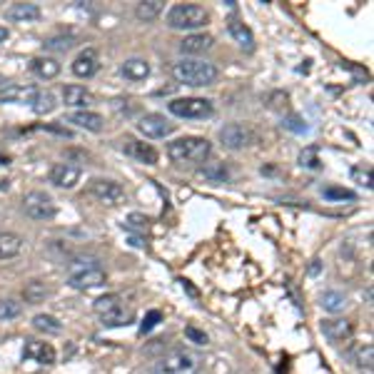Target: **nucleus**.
Wrapping results in <instances>:
<instances>
[{
	"label": "nucleus",
	"mask_w": 374,
	"mask_h": 374,
	"mask_svg": "<svg viewBox=\"0 0 374 374\" xmlns=\"http://www.w3.org/2000/svg\"><path fill=\"white\" fill-rule=\"evenodd\" d=\"M105 282L107 274L95 257H75L68 262V284L73 289H92Z\"/></svg>",
	"instance_id": "obj_1"
},
{
	"label": "nucleus",
	"mask_w": 374,
	"mask_h": 374,
	"mask_svg": "<svg viewBox=\"0 0 374 374\" xmlns=\"http://www.w3.org/2000/svg\"><path fill=\"white\" fill-rule=\"evenodd\" d=\"M172 78L182 85H193V87H205L213 85L220 78L218 65L208 60H180L172 65Z\"/></svg>",
	"instance_id": "obj_2"
},
{
	"label": "nucleus",
	"mask_w": 374,
	"mask_h": 374,
	"mask_svg": "<svg viewBox=\"0 0 374 374\" xmlns=\"http://www.w3.org/2000/svg\"><path fill=\"white\" fill-rule=\"evenodd\" d=\"M213 152V145L205 137H180L167 145V157L177 165L182 162H205Z\"/></svg>",
	"instance_id": "obj_3"
},
{
	"label": "nucleus",
	"mask_w": 374,
	"mask_h": 374,
	"mask_svg": "<svg viewBox=\"0 0 374 374\" xmlns=\"http://www.w3.org/2000/svg\"><path fill=\"white\" fill-rule=\"evenodd\" d=\"M210 23V13L203 6H193V3H180L172 6L167 13V26L172 31H198Z\"/></svg>",
	"instance_id": "obj_4"
},
{
	"label": "nucleus",
	"mask_w": 374,
	"mask_h": 374,
	"mask_svg": "<svg viewBox=\"0 0 374 374\" xmlns=\"http://www.w3.org/2000/svg\"><path fill=\"white\" fill-rule=\"evenodd\" d=\"M152 374H200V359L193 352L177 349L157 359Z\"/></svg>",
	"instance_id": "obj_5"
},
{
	"label": "nucleus",
	"mask_w": 374,
	"mask_h": 374,
	"mask_svg": "<svg viewBox=\"0 0 374 374\" xmlns=\"http://www.w3.org/2000/svg\"><path fill=\"white\" fill-rule=\"evenodd\" d=\"M95 312L105 327H122V324H127V319L132 317L125 309V304H122L120 294H102V297H97Z\"/></svg>",
	"instance_id": "obj_6"
},
{
	"label": "nucleus",
	"mask_w": 374,
	"mask_h": 374,
	"mask_svg": "<svg viewBox=\"0 0 374 374\" xmlns=\"http://www.w3.org/2000/svg\"><path fill=\"white\" fill-rule=\"evenodd\" d=\"M167 110L175 117H185V120H203V117L213 115V100L205 97H177V100L167 102Z\"/></svg>",
	"instance_id": "obj_7"
},
{
	"label": "nucleus",
	"mask_w": 374,
	"mask_h": 374,
	"mask_svg": "<svg viewBox=\"0 0 374 374\" xmlns=\"http://www.w3.org/2000/svg\"><path fill=\"white\" fill-rule=\"evenodd\" d=\"M23 210L31 220H53L55 218V203L48 193L33 190L23 198Z\"/></svg>",
	"instance_id": "obj_8"
},
{
	"label": "nucleus",
	"mask_w": 374,
	"mask_h": 374,
	"mask_svg": "<svg viewBox=\"0 0 374 374\" xmlns=\"http://www.w3.org/2000/svg\"><path fill=\"white\" fill-rule=\"evenodd\" d=\"M87 193L95 200H100L102 205H117L122 200V195H125V190H122L120 182L95 177V180H90V185H87Z\"/></svg>",
	"instance_id": "obj_9"
},
{
	"label": "nucleus",
	"mask_w": 374,
	"mask_h": 374,
	"mask_svg": "<svg viewBox=\"0 0 374 374\" xmlns=\"http://www.w3.org/2000/svg\"><path fill=\"white\" fill-rule=\"evenodd\" d=\"M252 140L255 135L247 125L230 122V125L220 127V142H223V147H228V150H242V147H247Z\"/></svg>",
	"instance_id": "obj_10"
},
{
	"label": "nucleus",
	"mask_w": 374,
	"mask_h": 374,
	"mask_svg": "<svg viewBox=\"0 0 374 374\" xmlns=\"http://www.w3.org/2000/svg\"><path fill=\"white\" fill-rule=\"evenodd\" d=\"M137 130L145 137H152V140H160V137H167L175 132V122L165 120V115L160 112H150V115H142L140 122H137Z\"/></svg>",
	"instance_id": "obj_11"
},
{
	"label": "nucleus",
	"mask_w": 374,
	"mask_h": 374,
	"mask_svg": "<svg viewBox=\"0 0 374 374\" xmlns=\"http://www.w3.org/2000/svg\"><path fill=\"white\" fill-rule=\"evenodd\" d=\"M23 359H28V362H38V364H43V367H50V364H55L58 352L50 342L28 339L26 347H23Z\"/></svg>",
	"instance_id": "obj_12"
},
{
	"label": "nucleus",
	"mask_w": 374,
	"mask_h": 374,
	"mask_svg": "<svg viewBox=\"0 0 374 374\" xmlns=\"http://www.w3.org/2000/svg\"><path fill=\"white\" fill-rule=\"evenodd\" d=\"M36 85H21V82H11V85L0 87V102H16V105H33L38 97Z\"/></svg>",
	"instance_id": "obj_13"
},
{
	"label": "nucleus",
	"mask_w": 374,
	"mask_h": 374,
	"mask_svg": "<svg viewBox=\"0 0 374 374\" xmlns=\"http://www.w3.org/2000/svg\"><path fill=\"white\" fill-rule=\"evenodd\" d=\"M322 334L329 339L332 344H342V342H349L354 334V324L349 319H324L322 322Z\"/></svg>",
	"instance_id": "obj_14"
},
{
	"label": "nucleus",
	"mask_w": 374,
	"mask_h": 374,
	"mask_svg": "<svg viewBox=\"0 0 374 374\" xmlns=\"http://www.w3.org/2000/svg\"><path fill=\"white\" fill-rule=\"evenodd\" d=\"M215 46V38L210 33H190L180 41V53L182 55H203Z\"/></svg>",
	"instance_id": "obj_15"
},
{
	"label": "nucleus",
	"mask_w": 374,
	"mask_h": 374,
	"mask_svg": "<svg viewBox=\"0 0 374 374\" xmlns=\"http://www.w3.org/2000/svg\"><path fill=\"white\" fill-rule=\"evenodd\" d=\"M50 182L63 187V190H73V187L80 182V167L68 165V162H58L50 170Z\"/></svg>",
	"instance_id": "obj_16"
},
{
	"label": "nucleus",
	"mask_w": 374,
	"mask_h": 374,
	"mask_svg": "<svg viewBox=\"0 0 374 374\" xmlns=\"http://www.w3.org/2000/svg\"><path fill=\"white\" fill-rule=\"evenodd\" d=\"M63 102L68 107H78V110H87L95 102L90 90H85L82 85H65L63 87Z\"/></svg>",
	"instance_id": "obj_17"
},
{
	"label": "nucleus",
	"mask_w": 374,
	"mask_h": 374,
	"mask_svg": "<svg viewBox=\"0 0 374 374\" xmlns=\"http://www.w3.org/2000/svg\"><path fill=\"white\" fill-rule=\"evenodd\" d=\"M73 73L78 78H92L97 73V50L95 48H85L73 60Z\"/></svg>",
	"instance_id": "obj_18"
},
{
	"label": "nucleus",
	"mask_w": 374,
	"mask_h": 374,
	"mask_svg": "<svg viewBox=\"0 0 374 374\" xmlns=\"http://www.w3.org/2000/svg\"><path fill=\"white\" fill-rule=\"evenodd\" d=\"M125 152L130 157H135L137 162H142V165H157V150L152 145H147V142H137V140H132V137H127L125 140Z\"/></svg>",
	"instance_id": "obj_19"
},
{
	"label": "nucleus",
	"mask_w": 374,
	"mask_h": 374,
	"mask_svg": "<svg viewBox=\"0 0 374 374\" xmlns=\"http://www.w3.org/2000/svg\"><path fill=\"white\" fill-rule=\"evenodd\" d=\"M228 31H230V36L235 38V43H237L240 48H242L245 53H252L255 50V36H252V31H250L247 26H245L240 18H230L228 21Z\"/></svg>",
	"instance_id": "obj_20"
},
{
	"label": "nucleus",
	"mask_w": 374,
	"mask_h": 374,
	"mask_svg": "<svg viewBox=\"0 0 374 374\" xmlns=\"http://www.w3.org/2000/svg\"><path fill=\"white\" fill-rule=\"evenodd\" d=\"M65 120L73 122L75 127H82V130H87V132H100L102 125H105V120L92 110H75V112H70Z\"/></svg>",
	"instance_id": "obj_21"
},
{
	"label": "nucleus",
	"mask_w": 374,
	"mask_h": 374,
	"mask_svg": "<svg viewBox=\"0 0 374 374\" xmlns=\"http://www.w3.org/2000/svg\"><path fill=\"white\" fill-rule=\"evenodd\" d=\"M31 70L36 78L41 80H53V78L60 75V63L55 58H48V55H38L31 60Z\"/></svg>",
	"instance_id": "obj_22"
},
{
	"label": "nucleus",
	"mask_w": 374,
	"mask_h": 374,
	"mask_svg": "<svg viewBox=\"0 0 374 374\" xmlns=\"http://www.w3.org/2000/svg\"><path fill=\"white\" fill-rule=\"evenodd\" d=\"M8 21L11 23H36L41 21V8L36 3H16L8 8Z\"/></svg>",
	"instance_id": "obj_23"
},
{
	"label": "nucleus",
	"mask_w": 374,
	"mask_h": 374,
	"mask_svg": "<svg viewBox=\"0 0 374 374\" xmlns=\"http://www.w3.org/2000/svg\"><path fill=\"white\" fill-rule=\"evenodd\" d=\"M120 73L125 80L130 82H142L147 75H150V63L142 60V58H130L120 65Z\"/></svg>",
	"instance_id": "obj_24"
},
{
	"label": "nucleus",
	"mask_w": 374,
	"mask_h": 374,
	"mask_svg": "<svg viewBox=\"0 0 374 374\" xmlns=\"http://www.w3.org/2000/svg\"><path fill=\"white\" fill-rule=\"evenodd\" d=\"M162 11H165L162 0H145V3H137L135 6V18L140 23H152L162 16Z\"/></svg>",
	"instance_id": "obj_25"
},
{
	"label": "nucleus",
	"mask_w": 374,
	"mask_h": 374,
	"mask_svg": "<svg viewBox=\"0 0 374 374\" xmlns=\"http://www.w3.org/2000/svg\"><path fill=\"white\" fill-rule=\"evenodd\" d=\"M23 250V237L16 233H0V257L11 260L18 257Z\"/></svg>",
	"instance_id": "obj_26"
},
{
	"label": "nucleus",
	"mask_w": 374,
	"mask_h": 374,
	"mask_svg": "<svg viewBox=\"0 0 374 374\" xmlns=\"http://www.w3.org/2000/svg\"><path fill=\"white\" fill-rule=\"evenodd\" d=\"M48 294H50V287H48L46 282H41V279H33V282H28L26 287H23V297H26L28 304L46 302Z\"/></svg>",
	"instance_id": "obj_27"
},
{
	"label": "nucleus",
	"mask_w": 374,
	"mask_h": 374,
	"mask_svg": "<svg viewBox=\"0 0 374 374\" xmlns=\"http://www.w3.org/2000/svg\"><path fill=\"white\" fill-rule=\"evenodd\" d=\"M322 309L324 312H332V314H337V312H342L344 307H347V294H342V292H324L322 294Z\"/></svg>",
	"instance_id": "obj_28"
},
{
	"label": "nucleus",
	"mask_w": 374,
	"mask_h": 374,
	"mask_svg": "<svg viewBox=\"0 0 374 374\" xmlns=\"http://www.w3.org/2000/svg\"><path fill=\"white\" fill-rule=\"evenodd\" d=\"M322 198L329 200V203H352V200H357V195L352 193V190H347V187H337V185H329V187H322Z\"/></svg>",
	"instance_id": "obj_29"
},
{
	"label": "nucleus",
	"mask_w": 374,
	"mask_h": 374,
	"mask_svg": "<svg viewBox=\"0 0 374 374\" xmlns=\"http://www.w3.org/2000/svg\"><path fill=\"white\" fill-rule=\"evenodd\" d=\"M33 327H36L38 332H46V334H60L63 324L58 322L53 314H36V317H33Z\"/></svg>",
	"instance_id": "obj_30"
},
{
	"label": "nucleus",
	"mask_w": 374,
	"mask_h": 374,
	"mask_svg": "<svg viewBox=\"0 0 374 374\" xmlns=\"http://www.w3.org/2000/svg\"><path fill=\"white\" fill-rule=\"evenodd\" d=\"M55 95L53 92H48V90H41L38 92V97H36V102H33V110L38 112V115H48V112H53L55 110Z\"/></svg>",
	"instance_id": "obj_31"
},
{
	"label": "nucleus",
	"mask_w": 374,
	"mask_h": 374,
	"mask_svg": "<svg viewBox=\"0 0 374 374\" xmlns=\"http://www.w3.org/2000/svg\"><path fill=\"white\" fill-rule=\"evenodd\" d=\"M203 175L208 177L210 182H225L230 177V170L225 162H210V165L203 167Z\"/></svg>",
	"instance_id": "obj_32"
},
{
	"label": "nucleus",
	"mask_w": 374,
	"mask_h": 374,
	"mask_svg": "<svg viewBox=\"0 0 374 374\" xmlns=\"http://www.w3.org/2000/svg\"><path fill=\"white\" fill-rule=\"evenodd\" d=\"M23 304L16 299H0V322H11V319L21 317Z\"/></svg>",
	"instance_id": "obj_33"
},
{
	"label": "nucleus",
	"mask_w": 374,
	"mask_h": 374,
	"mask_svg": "<svg viewBox=\"0 0 374 374\" xmlns=\"http://www.w3.org/2000/svg\"><path fill=\"white\" fill-rule=\"evenodd\" d=\"M354 364H357L359 369L372 372V367H374V347L372 344H364V347L357 349V354H354Z\"/></svg>",
	"instance_id": "obj_34"
},
{
	"label": "nucleus",
	"mask_w": 374,
	"mask_h": 374,
	"mask_svg": "<svg viewBox=\"0 0 374 374\" xmlns=\"http://www.w3.org/2000/svg\"><path fill=\"white\" fill-rule=\"evenodd\" d=\"M73 46H75V43H73L70 36H55V38H48V41L43 43V48L50 53H68Z\"/></svg>",
	"instance_id": "obj_35"
},
{
	"label": "nucleus",
	"mask_w": 374,
	"mask_h": 374,
	"mask_svg": "<svg viewBox=\"0 0 374 374\" xmlns=\"http://www.w3.org/2000/svg\"><path fill=\"white\" fill-rule=\"evenodd\" d=\"M185 337L190 339V342H195V344H210L208 334H205L203 329L193 327V324H187V327H185Z\"/></svg>",
	"instance_id": "obj_36"
},
{
	"label": "nucleus",
	"mask_w": 374,
	"mask_h": 374,
	"mask_svg": "<svg viewBox=\"0 0 374 374\" xmlns=\"http://www.w3.org/2000/svg\"><path fill=\"white\" fill-rule=\"evenodd\" d=\"M352 177L357 180V185H362V187H367V190H372V170H362V167H354L352 170Z\"/></svg>",
	"instance_id": "obj_37"
},
{
	"label": "nucleus",
	"mask_w": 374,
	"mask_h": 374,
	"mask_svg": "<svg viewBox=\"0 0 374 374\" xmlns=\"http://www.w3.org/2000/svg\"><path fill=\"white\" fill-rule=\"evenodd\" d=\"M299 165H302V167H312V170H317V167H319L317 150H304V152H299Z\"/></svg>",
	"instance_id": "obj_38"
},
{
	"label": "nucleus",
	"mask_w": 374,
	"mask_h": 374,
	"mask_svg": "<svg viewBox=\"0 0 374 374\" xmlns=\"http://www.w3.org/2000/svg\"><path fill=\"white\" fill-rule=\"evenodd\" d=\"M160 319H162V312H160V309H152V312H147L145 322L140 324V332L145 334V332H150V329H155Z\"/></svg>",
	"instance_id": "obj_39"
},
{
	"label": "nucleus",
	"mask_w": 374,
	"mask_h": 374,
	"mask_svg": "<svg viewBox=\"0 0 374 374\" xmlns=\"http://www.w3.org/2000/svg\"><path fill=\"white\" fill-rule=\"evenodd\" d=\"M147 223H150V220H147V218H142V215H130V218H127V225H125V228L147 230Z\"/></svg>",
	"instance_id": "obj_40"
},
{
	"label": "nucleus",
	"mask_w": 374,
	"mask_h": 374,
	"mask_svg": "<svg viewBox=\"0 0 374 374\" xmlns=\"http://www.w3.org/2000/svg\"><path fill=\"white\" fill-rule=\"evenodd\" d=\"M284 127H289V130H294V132H307V125H302L299 117H289V120L284 122Z\"/></svg>",
	"instance_id": "obj_41"
},
{
	"label": "nucleus",
	"mask_w": 374,
	"mask_h": 374,
	"mask_svg": "<svg viewBox=\"0 0 374 374\" xmlns=\"http://www.w3.org/2000/svg\"><path fill=\"white\" fill-rule=\"evenodd\" d=\"M180 282H182V287H185L187 292L193 294V297H198V289H195V287H190V282H187V279H180Z\"/></svg>",
	"instance_id": "obj_42"
},
{
	"label": "nucleus",
	"mask_w": 374,
	"mask_h": 374,
	"mask_svg": "<svg viewBox=\"0 0 374 374\" xmlns=\"http://www.w3.org/2000/svg\"><path fill=\"white\" fill-rule=\"evenodd\" d=\"M8 36H11V33H8V28L0 26V43H6V41H8Z\"/></svg>",
	"instance_id": "obj_43"
},
{
	"label": "nucleus",
	"mask_w": 374,
	"mask_h": 374,
	"mask_svg": "<svg viewBox=\"0 0 374 374\" xmlns=\"http://www.w3.org/2000/svg\"><path fill=\"white\" fill-rule=\"evenodd\" d=\"M130 242L135 245V247H145V242H142V240L137 237V235H132V237H130Z\"/></svg>",
	"instance_id": "obj_44"
},
{
	"label": "nucleus",
	"mask_w": 374,
	"mask_h": 374,
	"mask_svg": "<svg viewBox=\"0 0 374 374\" xmlns=\"http://www.w3.org/2000/svg\"><path fill=\"white\" fill-rule=\"evenodd\" d=\"M8 187H11V182H8V180H0V190H8Z\"/></svg>",
	"instance_id": "obj_45"
},
{
	"label": "nucleus",
	"mask_w": 374,
	"mask_h": 374,
	"mask_svg": "<svg viewBox=\"0 0 374 374\" xmlns=\"http://www.w3.org/2000/svg\"><path fill=\"white\" fill-rule=\"evenodd\" d=\"M3 82H6V80H3V75H0V87H3Z\"/></svg>",
	"instance_id": "obj_46"
}]
</instances>
